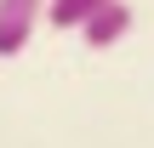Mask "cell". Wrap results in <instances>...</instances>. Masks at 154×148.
<instances>
[{"label":"cell","mask_w":154,"mask_h":148,"mask_svg":"<svg viewBox=\"0 0 154 148\" xmlns=\"http://www.w3.org/2000/svg\"><path fill=\"white\" fill-rule=\"evenodd\" d=\"M131 34V6L126 0H103V6H91L86 17H80V40L91 46V51H109V46H120Z\"/></svg>","instance_id":"obj_1"},{"label":"cell","mask_w":154,"mask_h":148,"mask_svg":"<svg viewBox=\"0 0 154 148\" xmlns=\"http://www.w3.org/2000/svg\"><path fill=\"white\" fill-rule=\"evenodd\" d=\"M91 6H103V0H46V23L51 29H80V17Z\"/></svg>","instance_id":"obj_3"},{"label":"cell","mask_w":154,"mask_h":148,"mask_svg":"<svg viewBox=\"0 0 154 148\" xmlns=\"http://www.w3.org/2000/svg\"><path fill=\"white\" fill-rule=\"evenodd\" d=\"M46 17V0H0V57H17Z\"/></svg>","instance_id":"obj_2"}]
</instances>
